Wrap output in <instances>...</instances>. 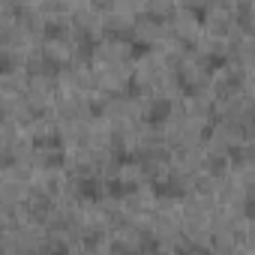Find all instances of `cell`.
I'll return each instance as SVG.
<instances>
[{
	"instance_id": "1",
	"label": "cell",
	"mask_w": 255,
	"mask_h": 255,
	"mask_svg": "<svg viewBox=\"0 0 255 255\" xmlns=\"http://www.w3.org/2000/svg\"><path fill=\"white\" fill-rule=\"evenodd\" d=\"M168 30H171L177 39H183L186 45H192V42L204 33V18H198V15H195V9L180 6V9L168 18Z\"/></svg>"
}]
</instances>
